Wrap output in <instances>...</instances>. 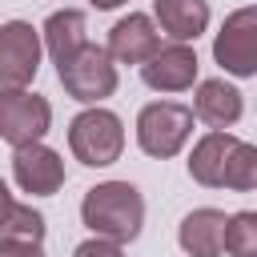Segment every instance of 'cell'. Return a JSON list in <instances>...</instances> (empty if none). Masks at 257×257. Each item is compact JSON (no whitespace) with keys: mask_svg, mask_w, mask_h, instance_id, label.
<instances>
[{"mask_svg":"<svg viewBox=\"0 0 257 257\" xmlns=\"http://www.w3.org/2000/svg\"><path fill=\"white\" fill-rule=\"evenodd\" d=\"M72 257H124V245H116L108 237H88L72 249Z\"/></svg>","mask_w":257,"mask_h":257,"instance_id":"obj_19","label":"cell"},{"mask_svg":"<svg viewBox=\"0 0 257 257\" xmlns=\"http://www.w3.org/2000/svg\"><path fill=\"white\" fill-rule=\"evenodd\" d=\"M52 128V104L48 96L32 92V88H16V92H0V141L20 149L32 141H44Z\"/></svg>","mask_w":257,"mask_h":257,"instance_id":"obj_7","label":"cell"},{"mask_svg":"<svg viewBox=\"0 0 257 257\" xmlns=\"http://www.w3.org/2000/svg\"><path fill=\"white\" fill-rule=\"evenodd\" d=\"M213 60L225 76H257V4H245L225 16V24L213 36Z\"/></svg>","mask_w":257,"mask_h":257,"instance_id":"obj_6","label":"cell"},{"mask_svg":"<svg viewBox=\"0 0 257 257\" xmlns=\"http://www.w3.org/2000/svg\"><path fill=\"white\" fill-rule=\"evenodd\" d=\"M68 153L84 169H108L124 153V120L104 104H84L68 120Z\"/></svg>","mask_w":257,"mask_h":257,"instance_id":"obj_2","label":"cell"},{"mask_svg":"<svg viewBox=\"0 0 257 257\" xmlns=\"http://www.w3.org/2000/svg\"><path fill=\"white\" fill-rule=\"evenodd\" d=\"M221 229H225V209L201 205L181 217L177 225V245L189 257H221Z\"/></svg>","mask_w":257,"mask_h":257,"instance_id":"obj_13","label":"cell"},{"mask_svg":"<svg viewBox=\"0 0 257 257\" xmlns=\"http://www.w3.org/2000/svg\"><path fill=\"white\" fill-rule=\"evenodd\" d=\"M64 157L44 145V141H32V145H20L12 149V181L20 193L28 197H52L64 189Z\"/></svg>","mask_w":257,"mask_h":257,"instance_id":"obj_8","label":"cell"},{"mask_svg":"<svg viewBox=\"0 0 257 257\" xmlns=\"http://www.w3.org/2000/svg\"><path fill=\"white\" fill-rule=\"evenodd\" d=\"M96 12H112V8H120V4H128V0H88Z\"/></svg>","mask_w":257,"mask_h":257,"instance_id":"obj_22","label":"cell"},{"mask_svg":"<svg viewBox=\"0 0 257 257\" xmlns=\"http://www.w3.org/2000/svg\"><path fill=\"white\" fill-rule=\"evenodd\" d=\"M221 253H225V257H257V213H253V209L225 213Z\"/></svg>","mask_w":257,"mask_h":257,"instance_id":"obj_16","label":"cell"},{"mask_svg":"<svg viewBox=\"0 0 257 257\" xmlns=\"http://www.w3.org/2000/svg\"><path fill=\"white\" fill-rule=\"evenodd\" d=\"M80 221L92 237L128 245L145 229V197L133 181H100L80 197Z\"/></svg>","mask_w":257,"mask_h":257,"instance_id":"obj_1","label":"cell"},{"mask_svg":"<svg viewBox=\"0 0 257 257\" xmlns=\"http://www.w3.org/2000/svg\"><path fill=\"white\" fill-rule=\"evenodd\" d=\"M237 145V137L229 128H209L205 137L193 141V153H189V177L205 189H221V173H225V157L229 149Z\"/></svg>","mask_w":257,"mask_h":257,"instance_id":"obj_15","label":"cell"},{"mask_svg":"<svg viewBox=\"0 0 257 257\" xmlns=\"http://www.w3.org/2000/svg\"><path fill=\"white\" fill-rule=\"evenodd\" d=\"M189 108L209 128H233L245 116V92L225 76H209V80L193 84V104Z\"/></svg>","mask_w":257,"mask_h":257,"instance_id":"obj_10","label":"cell"},{"mask_svg":"<svg viewBox=\"0 0 257 257\" xmlns=\"http://www.w3.org/2000/svg\"><path fill=\"white\" fill-rule=\"evenodd\" d=\"M0 257H48L40 241H12V237H0Z\"/></svg>","mask_w":257,"mask_h":257,"instance_id":"obj_20","label":"cell"},{"mask_svg":"<svg viewBox=\"0 0 257 257\" xmlns=\"http://www.w3.org/2000/svg\"><path fill=\"white\" fill-rule=\"evenodd\" d=\"M161 44V32L153 24L149 12H128L108 28L104 52L112 56V64H145Z\"/></svg>","mask_w":257,"mask_h":257,"instance_id":"obj_11","label":"cell"},{"mask_svg":"<svg viewBox=\"0 0 257 257\" xmlns=\"http://www.w3.org/2000/svg\"><path fill=\"white\" fill-rule=\"evenodd\" d=\"M153 24L157 32H165L169 40H181V44H193L197 36L209 32V0H153Z\"/></svg>","mask_w":257,"mask_h":257,"instance_id":"obj_12","label":"cell"},{"mask_svg":"<svg viewBox=\"0 0 257 257\" xmlns=\"http://www.w3.org/2000/svg\"><path fill=\"white\" fill-rule=\"evenodd\" d=\"M56 76H60L64 92L80 104H104L120 84L112 56L104 52V44H92V40H84L64 64H56Z\"/></svg>","mask_w":257,"mask_h":257,"instance_id":"obj_4","label":"cell"},{"mask_svg":"<svg viewBox=\"0 0 257 257\" xmlns=\"http://www.w3.org/2000/svg\"><path fill=\"white\" fill-rule=\"evenodd\" d=\"M12 201H16V197H12V193H8V181H4V177H0V221H4V213H8V209H12Z\"/></svg>","mask_w":257,"mask_h":257,"instance_id":"obj_21","label":"cell"},{"mask_svg":"<svg viewBox=\"0 0 257 257\" xmlns=\"http://www.w3.org/2000/svg\"><path fill=\"white\" fill-rule=\"evenodd\" d=\"M0 237H12V241H44V213L32 209V205H24V201H12V209L0 221Z\"/></svg>","mask_w":257,"mask_h":257,"instance_id":"obj_18","label":"cell"},{"mask_svg":"<svg viewBox=\"0 0 257 257\" xmlns=\"http://www.w3.org/2000/svg\"><path fill=\"white\" fill-rule=\"evenodd\" d=\"M88 40V20L80 8H56L44 24H40V44L52 56V64H64L80 44Z\"/></svg>","mask_w":257,"mask_h":257,"instance_id":"obj_14","label":"cell"},{"mask_svg":"<svg viewBox=\"0 0 257 257\" xmlns=\"http://www.w3.org/2000/svg\"><path fill=\"white\" fill-rule=\"evenodd\" d=\"M221 189H233V193H249V189H257V149H253L249 141H241V137H237V145H233L229 157H225Z\"/></svg>","mask_w":257,"mask_h":257,"instance_id":"obj_17","label":"cell"},{"mask_svg":"<svg viewBox=\"0 0 257 257\" xmlns=\"http://www.w3.org/2000/svg\"><path fill=\"white\" fill-rule=\"evenodd\" d=\"M141 68V80L153 88V92H189L201 76V60H197V48L193 44H181V40H169V44H157V52L137 64Z\"/></svg>","mask_w":257,"mask_h":257,"instance_id":"obj_9","label":"cell"},{"mask_svg":"<svg viewBox=\"0 0 257 257\" xmlns=\"http://www.w3.org/2000/svg\"><path fill=\"white\" fill-rule=\"evenodd\" d=\"M193 108L181 100H149L137 112V145L145 157L153 161H169L177 157L189 141H193Z\"/></svg>","mask_w":257,"mask_h":257,"instance_id":"obj_3","label":"cell"},{"mask_svg":"<svg viewBox=\"0 0 257 257\" xmlns=\"http://www.w3.org/2000/svg\"><path fill=\"white\" fill-rule=\"evenodd\" d=\"M44 60L40 28L28 20H4L0 24V92L32 88Z\"/></svg>","mask_w":257,"mask_h":257,"instance_id":"obj_5","label":"cell"}]
</instances>
